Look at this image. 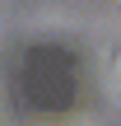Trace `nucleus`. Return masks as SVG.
I'll return each instance as SVG.
<instances>
[{
  "instance_id": "1",
  "label": "nucleus",
  "mask_w": 121,
  "mask_h": 126,
  "mask_svg": "<svg viewBox=\"0 0 121 126\" xmlns=\"http://www.w3.org/2000/svg\"><path fill=\"white\" fill-rule=\"evenodd\" d=\"M117 75H121V61H117Z\"/></svg>"
}]
</instances>
